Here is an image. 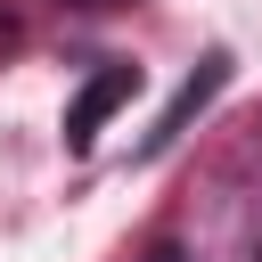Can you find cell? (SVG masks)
Returning <instances> with one entry per match:
<instances>
[{
	"instance_id": "6da1fadb",
	"label": "cell",
	"mask_w": 262,
	"mask_h": 262,
	"mask_svg": "<svg viewBox=\"0 0 262 262\" xmlns=\"http://www.w3.org/2000/svg\"><path fill=\"white\" fill-rule=\"evenodd\" d=\"M131 90H139V66H98V74L82 82V98L66 106V147H74V156H90L98 123H106V115H115V106H123Z\"/></svg>"
},
{
	"instance_id": "7a4b0ae2",
	"label": "cell",
	"mask_w": 262,
	"mask_h": 262,
	"mask_svg": "<svg viewBox=\"0 0 262 262\" xmlns=\"http://www.w3.org/2000/svg\"><path fill=\"white\" fill-rule=\"evenodd\" d=\"M221 82H229V57H205V66L188 74V90H180V98H172V106L156 115V131H147V147H172V139L188 131V115H196V106H205V98H213Z\"/></svg>"
},
{
	"instance_id": "3957f363",
	"label": "cell",
	"mask_w": 262,
	"mask_h": 262,
	"mask_svg": "<svg viewBox=\"0 0 262 262\" xmlns=\"http://www.w3.org/2000/svg\"><path fill=\"white\" fill-rule=\"evenodd\" d=\"M237 262H262V213H254V229H246V246H237Z\"/></svg>"
}]
</instances>
